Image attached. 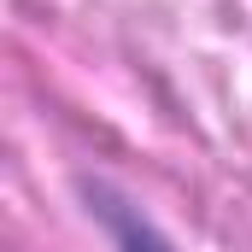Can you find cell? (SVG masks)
<instances>
[{
    "label": "cell",
    "instance_id": "1",
    "mask_svg": "<svg viewBox=\"0 0 252 252\" xmlns=\"http://www.w3.org/2000/svg\"><path fill=\"white\" fill-rule=\"evenodd\" d=\"M88 205H94V217L106 223V235L118 241V252H176L170 241H164V229L141 211V205H129L124 193H112V188H88Z\"/></svg>",
    "mask_w": 252,
    "mask_h": 252
}]
</instances>
